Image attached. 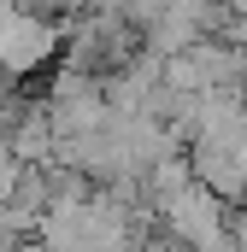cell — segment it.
<instances>
[{
  "mask_svg": "<svg viewBox=\"0 0 247 252\" xmlns=\"http://www.w3.org/2000/svg\"><path fill=\"white\" fill-rule=\"evenodd\" d=\"M59 35H65L59 18L18 6V18H12V24H6V35H0V82H24L30 70H41V64L53 59Z\"/></svg>",
  "mask_w": 247,
  "mask_h": 252,
  "instance_id": "6da1fadb",
  "label": "cell"
},
{
  "mask_svg": "<svg viewBox=\"0 0 247 252\" xmlns=\"http://www.w3.org/2000/svg\"><path fill=\"white\" fill-rule=\"evenodd\" d=\"M53 135H82V129H100L106 124V100H100V76L88 70H59L53 94L41 100Z\"/></svg>",
  "mask_w": 247,
  "mask_h": 252,
  "instance_id": "7a4b0ae2",
  "label": "cell"
},
{
  "mask_svg": "<svg viewBox=\"0 0 247 252\" xmlns=\"http://www.w3.org/2000/svg\"><path fill=\"white\" fill-rule=\"evenodd\" d=\"M212 35H218L224 47H236V53H247V18H236V12H224V18L212 24Z\"/></svg>",
  "mask_w": 247,
  "mask_h": 252,
  "instance_id": "3957f363",
  "label": "cell"
},
{
  "mask_svg": "<svg viewBox=\"0 0 247 252\" xmlns=\"http://www.w3.org/2000/svg\"><path fill=\"white\" fill-rule=\"evenodd\" d=\"M224 12H236V18H247V0H224Z\"/></svg>",
  "mask_w": 247,
  "mask_h": 252,
  "instance_id": "277c9868",
  "label": "cell"
},
{
  "mask_svg": "<svg viewBox=\"0 0 247 252\" xmlns=\"http://www.w3.org/2000/svg\"><path fill=\"white\" fill-rule=\"evenodd\" d=\"M236 100H242V112H247V70H242V82H236Z\"/></svg>",
  "mask_w": 247,
  "mask_h": 252,
  "instance_id": "5b68a950",
  "label": "cell"
}]
</instances>
